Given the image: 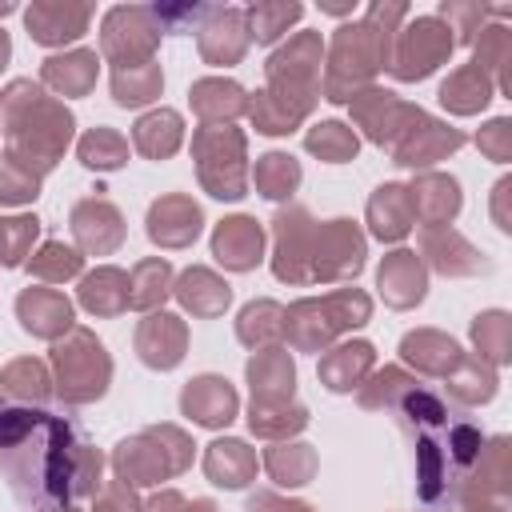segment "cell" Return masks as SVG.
Wrapping results in <instances>:
<instances>
[{"label":"cell","instance_id":"1","mask_svg":"<svg viewBox=\"0 0 512 512\" xmlns=\"http://www.w3.org/2000/svg\"><path fill=\"white\" fill-rule=\"evenodd\" d=\"M104 456L84 424L36 404H0V476L24 512H64L96 496Z\"/></svg>","mask_w":512,"mask_h":512},{"label":"cell","instance_id":"2","mask_svg":"<svg viewBox=\"0 0 512 512\" xmlns=\"http://www.w3.org/2000/svg\"><path fill=\"white\" fill-rule=\"evenodd\" d=\"M376 384L384 388V396H376L368 408L388 404L400 420V428L412 440L416 452V496L428 512H444V504L452 508V496L460 492V484L468 480V472L480 460L484 436L480 428L448 408L432 388H424L420 380H408L404 372L388 368L376 376Z\"/></svg>","mask_w":512,"mask_h":512},{"label":"cell","instance_id":"3","mask_svg":"<svg viewBox=\"0 0 512 512\" xmlns=\"http://www.w3.org/2000/svg\"><path fill=\"white\" fill-rule=\"evenodd\" d=\"M52 364H56V392L64 404H88L108 392L112 360L104 344L84 328H68V336L52 348Z\"/></svg>","mask_w":512,"mask_h":512},{"label":"cell","instance_id":"4","mask_svg":"<svg viewBox=\"0 0 512 512\" xmlns=\"http://www.w3.org/2000/svg\"><path fill=\"white\" fill-rule=\"evenodd\" d=\"M368 312H372V304H368L364 292L340 288V292H332L324 300H300V304H292L284 312V336L296 348H316V344H328L336 332L364 324Z\"/></svg>","mask_w":512,"mask_h":512},{"label":"cell","instance_id":"5","mask_svg":"<svg viewBox=\"0 0 512 512\" xmlns=\"http://www.w3.org/2000/svg\"><path fill=\"white\" fill-rule=\"evenodd\" d=\"M164 444H168V424L164 428H148V432H140L132 440H120L116 452H112V464L120 472V484H128V488L156 484V480L176 476L180 468H188V460H192L188 436L180 432L172 440V448H164Z\"/></svg>","mask_w":512,"mask_h":512},{"label":"cell","instance_id":"6","mask_svg":"<svg viewBox=\"0 0 512 512\" xmlns=\"http://www.w3.org/2000/svg\"><path fill=\"white\" fill-rule=\"evenodd\" d=\"M200 180L216 200H240L248 192L244 184V136L236 128H200L192 140Z\"/></svg>","mask_w":512,"mask_h":512},{"label":"cell","instance_id":"7","mask_svg":"<svg viewBox=\"0 0 512 512\" xmlns=\"http://www.w3.org/2000/svg\"><path fill=\"white\" fill-rule=\"evenodd\" d=\"M212 256L232 268V272H248L260 264L264 256V228L252 216H228L220 220V228L212 232Z\"/></svg>","mask_w":512,"mask_h":512},{"label":"cell","instance_id":"8","mask_svg":"<svg viewBox=\"0 0 512 512\" xmlns=\"http://www.w3.org/2000/svg\"><path fill=\"white\" fill-rule=\"evenodd\" d=\"M180 408L204 428H224L236 416V388L224 376H196L180 392Z\"/></svg>","mask_w":512,"mask_h":512},{"label":"cell","instance_id":"9","mask_svg":"<svg viewBox=\"0 0 512 512\" xmlns=\"http://www.w3.org/2000/svg\"><path fill=\"white\" fill-rule=\"evenodd\" d=\"M200 208L188 200V196H164L148 208V236L160 244V248H184L200 236Z\"/></svg>","mask_w":512,"mask_h":512},{"label":"cell","instance_id":"10","mask_svg":"<svg viewBox=\"0 0 512 512\" xmlns=\"http://www.w3.org/2000/svg\"><path fill=\"white\" fill-rule=\"evenodd\" d=\"M16 316L32 336H44V340H56L60 332L72 328V304L56 288H24L16 300Z\"/></svg>","mask_w":512,"mask_h":512},{"label":"cell","instance_id":"11","mask_svg":"<svg viewBox=\"0 0 512 512\" xmlns=\"http://www.w3.org/2000/svg\"><path fill=\"white\" fill-rule=\"evenodd\" d=\"M184 320L172 312H152L136 332V352L148 368H176L184 356Z\"/></svg>","mask_w":512,"mask_h":512},{"label":"cell","instance_id":"12","mask_svg":"<svg viewBox=\"0 0 512 512\" xmlns=\"http://www.w3.org/2000/svg\"><path fill=\"white\" fill-rule=\"evenodd\" d=\"M400 136H404V144H396V164H404V168L432 164L436 156H444V152H452V148L464 144V136L456 128H444V124L428 120L424 112H416L412 116V128H404Z\"/></svg>","mask_w":512,"mask_h":512},{"label":"cell","instance_id":"13","mask_svg":"<svg viewBox=\"0 0 512 512\" xmlns=\"http://www.w3.org/2000/svg\"><path fill=\"white\" fill-rule=\"evenodd\" d=\"M248 380H252V404H288L292 384H296V368L288 360L284 348H260L248 360Z\"/></svg>","mask_w":512,"mask_h":512},{"label":"cell","instance_id":"14","mask_svg":"<svg viewBox=\"0 0 512 512\" xmlns=\"http://www.w3.org/2000/svg\"><path fill=\"white\" fill-rule=\"evenodd\" d=\"M448 48H452V40H448L432 20H416V24L404 32V48H400L392 72H396L400 80H420V76H428V72L436 68V60H440Z\"/></svg>","mask_w":512,"mask_h":512},{"label":"cell","instance_id":"15","mask_svg":"<svg viewBox=\"0 0 512 512\" xmlns=\"http://www.w3.org/2000/svg\"><path fill=\"white\" fill-rule=\"evenodd\" d=\"M72 232L80 240L84 252H112L120 240H124V224H120V212L108 204V200H84L72 208Z\"/></svg>","mask_w":512,"mask_h":512},{"label":"cell","instance_id":"16","mask_svg":"<svg viewBox=\"0 0 512 512\" xmlns=\"http://www.w3.org/2000/svg\"><path fill=\"white\" fill-rule=\"evenodd\" d=\"M204 472L220 488H244L256 476V452L244 440H216L204 452Z\"/></svg>","mask_w":512,"mask_h":512},{"label":"cell","instance_id":"17","mask_svg":"<svg viewBox=\"0 0 512 512\" xmlns=\"http://www.w3.org/2000/svg\"><path fill=\"white\" fill-rule=\"evenodd\" d=\"M412 192L400 188V184H384L376 188V196L368 200V220H372V232L380 240H400L408 228H412Z\"/></svg>","mask_w":512,"mask_h":512},{"label":"cell","instance_id":"18","mask_svg":"<svg viewBox=\"0 0 512 512\" xmlns=\"http://www.w3.org/2000/svg\"><path fill=\"white\" fill-rule=\"evenodd\" d=\"M380 288L392 308H408V304L424 300V268H420L416 252H392L380 264Z\"/></svg>","mask_w":512,"mask_h":512},{"label":"cell","instance_id":"19","mask_svg":"<svg viewBox=\"0 0 512 512\" xmlns=\"http://www.w3.org/2000/svg\"><path fill=\"white\" fill-rule=\"evenodd\" d=\"M176 296L192 316H220L232 300V288L220 276H212L208 268H188L176 284Z\"/></svg>","mask_w":512,"mask_h":512},{"label":"cell","instance_id":"20","mask_svg":"<svg viewBox=\"0 0 512 512\" xmlns=\"http://www.w3.org/2000/svg\"><path fill=\"white\" fill-rule=\"evenodd\" d=\"M368 368H372V344L352 340V344L332 348V352L320 360V380H324V388H332V392H352L356 380H360Z\"/></svg>","mask_w":512,"mask_h":512},{"label":"cell","instance_id":"21","mask_svg":"<svg viewBox=\"0 0 512 512\" xmlns=\"http://www.w3.org/2000/svg\"><path fill=\"white\" fill-rule=\"evenodd\" d=\"M180 136H184V124H180V116H176L172 108L148 112V116H140L136 128H132V144H136L144 156H152V160L172 156V152L180 148Z\"/></svg>","mask_w":512,"mask_h":512},{"label":"cell","instance_id":"22","mask_svg":"<svg viewBox=\"0 0 512 512\" xmlns=\"http://www.w3.org/2000/svg\"><path fill=\"white\" fill-rule=\"evenodd\" d=\"M80 304L96 316H116L128 308V276L120 268H96L80 280Z\"/></svg>","mask_w":512,"mask_h":512},{"label":"cell","instance_id":"23","mask_svg":"<svg viewBox=\"0 0 512 512\" xmlns=\"http://www.w3.org/2000/svg\"><path fill=\"white\" fill-rule=\"evenodd\" d=\"M88 8H64V4H36L28 12V32L40 44H64L84 32Z\"/></svg>","mask_w":512,"mask_h":512},{"label":"cell","instance_id":"24","mask_svg":"<svg viewBox=\"0 0 512 512\" xmlns=\"http://www.w3.org/2000/svg\"><path fill=\"white\" fill-rule=\"evenodd\" d=\"M160 84H164V76H160V68L152 60H144V64H116V72H112V100L120 108H140V104L160 96Z\"/></svg>","mask_w":512,"mask_h":512},{"label":"cell","instance_id":"25","mask_svg":"<svg viewBox=\"0 0 512 512\" xmlns=\"http://www.w3.org/2000/svg\"><path fill=\"white\" fill-rule=\"evenodd\" d=\"M44 80L56 92L68 96H84L96 80V52H68V56H52L44 60Z\"/></svg>","mask_w":512,"mask_h":512},{"label":"cell","instance_id":"26","mask_svg":"<svg viewBox=\"0 0 512 512\" xmlns=\"http://www.w3.org/2000/svg\"><path fill=\"white\" fill-rule=\"evenodd\" d=\"M192 108L204 120H220V116H240L248 100H244V88L232 80H200L192 84Z\"/></svg>","mask_w":512,"mask_h":512},{"label":"cell","instance_id":"27","mask_svg":"<svg viewBox=\"0 0 512 512\" xmlns=\"http://www.w3.org/2000/svg\"><path fill=\"white\" fill-rule=\"evenodd\" d=\"M264 464H268V472H272L276 484L300 488V484H308L312 472H316V452H312L308 444H276V448L264 456Z\"/></svg>","mask_w":512,"mask_h":512},{"label":"cell","instance_id":"28","mask_svg":"<svg viewBox=\"0 0 512 512\" xmlns=\"http://www.w3.org/2000/svg\"><path fill=\"white\" fill-rule=\"evenodd\" d=\"M172 288V264L168 260H144L132 268V280H128V304L132 308H156Z\"/></svg>","mask_w":512,"mask_h":512},{"label":"cell","instance_id":"29","mask_svg":"<svg viewBox=\"0 0 512 512\" xmlns=\"http://www.w3.org/2000/svg\"><path fill=\"white\" fill-rule=\"evenodd\" d=\"M296 184H300V164H296V156H288V152H268V156L256 160V188H260V196L284 200V196L296 192Z\"/></svg>","mask_w":512,"mask_h":512},{"label":"cell","instance_id":"30","mask_svg":"<svg viewBox=\"0 0 512 512\" xmlns=\"http://www.w3.org/2000/svg\"><path fill=\"white\" fill-rule=\"evenodd\" d=\"M284 332V308L272 304V300H256L240 312V324H236V336L252 348H264L268 340H276Z\"/></svg>","mask_w":512,"mask_h":512},{"label":"cell","instance_id":"31","mask_svg":"<svg viewBox=\"0 0 512 512\" xmlns=\"http://www.w3.org/2000/svg\"><path fill=\"white\" fill-rule=\"evenodd\" d=\"M304 144H308V152H316V156L328 160V164H344V160L356 156V132L344 128V124H336V120L316 124V128L304 136Z\"/></svg>","mask_w":512,"mask_h":512},{"label":"cell","instance_id":"32","mask_svg":"<svg viewBox=\"0 0 512 512\" xmlns=\"http://www.w3.org/2000/svg\"><path fill=\"white\" fill-rule=\"evenodd\" d=\"M48 384H52V380H48V372H44L40 360H12V364L4 368V376H0V388L16 392L24 404H40V400L52 392Z\"/></svg>","mask_w":512,"mask_h":512},{"label":"cell","instance_id":"33","mask_svg":"<svg viewBox=\"0 0 512 512\" xmlns=\"http://www.w3.org/2000/svg\"><path fill=\"white\" fill-rule=\"evenodd\" d=\"M80 160L88 168H120L128 160V140L112 128H92L84 140H80Z\"/></svg>","mask_w":512,"mask_h":512},{"label":"cell","instance_id":"34","mask_svg":"<svg viewBox=\"0 0 512 512\" xmlns=\"http://www.w3.org/2000/svg\"><path fill=\"white\" fill-rule=\"evenodd\" d=\"M304 424H308V412L300 404H292V408L288 404H276V408L252 404V412H248V428L256 436H284V432H296Z\"/></svg>","mask_w":512,"mask_h":512},{"label":"cell","instance_id":"35","mask_svg":"<svg viewBox=\"0 0 512 512\" xmlns=\"http://www.w3.org/2000/svg\"><path fill=\"white\" fill-rule=\"evenodd\" d=\"M36 188H40V176H36L32 168H24V164L12 160V156L0 160V204L36 200Z\"/></svg>","mask_w":512,"mask_h":512},{"label":"cell","instance_id":"36","mask_svg":"<svg viewBox=\"0 0 512 512\" xmlns=\"http://www.w3.org/2000/svg\"><path fill=\"white\" fill-rule=\"evenodd\" d=\"M32 272L44 276V280H64V276H76L80 272V256L56 240H48L36 256H32Z\"/></svg>","mask_w":512,"mask_h":512},{"label":"cell","instance_id":"37","mask_svg":"<svg viewBox=\"0 0 512 512\" xmlns=\"http://www.w3.org/2000/svg\"><path fill=\"white\" fill-rule=\"evenodd\" d=\"M252 16V36H256V44H272L276 36H284V28H288V20H296L300 16V4H276V8H268V4H260V8H252L248 12Z\"/></svg>","mask_w":512,"mask_h":512},{"label":"cell","instance_id":"38","mask_svg":"<svg viewBox=\"0 0 512 512\" xmlns=\"http://www.w3.org/2000/svg\"><path fill=\"white\" fill-rule=\"evenodd\" d=\"M36 232H40V220L36 216L4 220V268H16L28 256V244L36 240Z\"/></svg>","mask_w":512,"mask_h":512},{"label":"cell","instance_id":"39","mask_svg":"<svg viewBox=\"0 0 512 512\" xmlns=\"http://www.w3.org/2000/svg\"><path fill=\"white\" fill-rule=\"evenodd\" d=\"M92 500H96V508H92V512H144V508L136 504V496H132V488H128V484L100 488Z\"/></svg>","mask_w":512,"mask_h":512},{"label":"cell","instance_id":"40","mask_svg":"<svg viewBox=\"0 0 512 512\" xmlns=\"http://www.w3.org/2000/svg\"><path fill=\"white\" fill-rule=\"evenodd\" d=\"M148 512H216L208 500H184V496H176V492H160L152 504H148Z\"/></svg>","mask_w":512,"mask_h":512},{"label":"cell","instance_id":"41","mask_svg":"<svg viewBox=\"0 0 512 512\" xmlns=\"http://www.w3.org/2000/svg\"><path fill=\"white\" fill-rule=\"evenodd\" d=\"M248 512H312V508H308V504H284V500L260 492V496L248 500Z\"/></svg>","mask_w":512,"mask_h":512},{"label":"cell","instance_id":"42","mask_svg":"<svg viewBox=\"0 0 512 512\" xmlns=\"http://www.w3.org/2000/svg\"><path fill=\"white\" fill-rule=\"evenodd\" d=\"M8 60V32H0V64Z\"/></svg>","mask_w":512,"mask_h":512},{"label":"cell","instance_id":"43","mask_svg":"<svg viewBox=\"0 0 512 512\" xmlns=\"http://www.w3.org/2000/svg\"><path fill=\"white\" fill-rule=\"evenodd\" d=\"M0 264H4V220H0Z\"/></svg>","mask_w":512,"mask_h":512},{"label":"cell","instance_id":"44","mask_svg":"<svg viewBox=\"0 0 512 512\" xmlns=\"http://www.w3.org/2000/svg\"><path fill=\"white\" fill-rule=\"evenodd\" d=\"M64 512H76V508H64Z\"/></svg>","mask_w":512,"mask_h":512}]
</instances>
